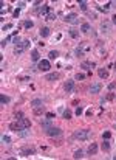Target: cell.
<instances>
[{
    "mask_svg": "<svg viewBox=\"0 0 116 160\" xmlns=\"http://www.w3.org/2000/svg\"><path fill=\"white\" fill-rule=\"evenodd\" d=\"M40 72H48L50 68H51V65H50V61H47V59H42V61H39V67H37Z\"/></svg>",
    "mask_w": 116,
    "mask_h": 160,
    "instance_id": "4",
    "label": "cell"
},
{
    "mask_svg": "<svg viewBox=\"0 0 116 160\" xmlns=\"http://www.w3.org/2000/svg\"><path fill=\"white\" fill-rule=\"evenodd\" d=\"M20 81H23V82H28V81H31V78L30 76H22V78H19Z\"/></svg>",
    "mask_w": 116,
    "mask_h": 160,
    "instance_id": "36",
    "label": "cell"
},
{
    "mask_svg": "<svg viewBox=\"0 0 116 160\" xmlns=\"http://www.w3.org/2000/svg\"><path fill=\"white\" fill-rule=\"evenodd\" d=\"M115 70H116V62H115Z\"/></svg>",
    "mask_w": 116,
    "mask_h": 160,
    "instance_id": "45",
    "label": "cell"
},
{
    "mask_svg": "<svg viewBox=\"0 0 116 160\" xmlns=\"http://www.w3.org/2000/svg\"><path fill=\"white\" fill-rule=\"evenodd\" d=\"M45 132H47L48 137H59V135H62V129H60V128H54V126H51V128H48Z\"/></svg>",
    "mask_w": 116,
    "mask_h": 160,
    "instance_id": "2",
    "label": "cell"
},
{
    "mask_svg": "<svg viewBox=\"0 0 116 160\" xmlns=\"http://www.w3.org/2000/svg\"><path fill=\"white\" fill-rule=\"evenodd\" d=\"M101 89H102V84L96 82V84H91L88 90H90V93H93V95H95V93H99V92H101Z\"/></svg>",
    "mask_w": 116,
    "mask_h": 160,
    "instance_id": "10",
    "label": "cell"
},
{
    "mask_svg": "<svg viewBox=\"0 0 116 160\" xmlns=\"http://www.w3.org/2000/svg\"><path fill=\"white\" fill-rule=\"evenodd\" d=\"M53 144H54V146H60V144H62V140H54Z\"/></svg>",
    "mask_w": 116,
    "mask_h": 160,
    "instance_id": "41",
    "label": "cell"
},
{
    "mask_svg": "<svg viewBox=\"0 0 116 160\" xmlns=\"http://www.w3.org/2000/svg\"><path fill=\"white\" fill-rule=\"evenodd\" d=\"M51 124H53V118H42L40 120V126L42 128H45V129H48V128H51Z\"/></svg>",
    "mask_w": 116,
    "mask_h": 160,
    "instance_id": "8",
    "label": "cell"
},
{
    "mask_svg": "<svg viewBox=\"0 0 116 160\" xmlns=\"http://www.w3.org/2000/svg\"><path fill=\"white\" fill-rule=\"evenodd\" d=\"M82 112H84L82 107H77V109H76V115H77V117H79V115H82Z\"/></svg>",
    "mask_w": 116,
    "mask_h": 160,
    "instance_id": "40",
    "label": "cell"
},
{
    "mask_svg": "<svg viewBox=\"0 0 116 160\" xmlns=\"http://www.w3.org/2000/svg\"><path fill=\"white\" fill-rule=\"evenodd\" d=\"M101 148H102V151H108V149H110V142H108V140H104L102 144H101Z\"/></svg>",
    "mask_w": 116,
    "mask_h": 160,
    "instance_id": "23",
    "label": "cell"
},
{
    "mask_svg": "<svg viewBox=\"0 0 116 160\" xmlns=\"http://www.w3.org/2000/svg\"><path fill=\"white\" fill-rule=\"evenodd\" d=\"M68 33H70L71 38H74V39H77V38H79V31H77V30H74V28H71Z\"/></svg>",
    "mask_w": 116,
    "mask_h": 160,
    "instance_id": "24",
    "label": "cell"
},
{
    "mask_svg": "<svg viewBox=\"0 0 116 160\" xmlns=\"http://www.w3.org/2000/svg\"><path fill=\"white\" fill-rule=\"evenodd\" d=\"M19 135H20V137H28V135H30V130H26V129H22L20 132H19Z\"/></svg>",
    "mask_w": 116,
    "mask_h": 160,
    "instance_id": "31",
    "label": "cell"
},
{
    "mask_svg": "<svg viewBox=\"0 0 116 160\" xmlns=\"http://www.w3.org/2000/svg\"><path fill=\"white\" fill-rule=\"evenodd\" d=\"M19 45H20L22 48H23V50H26L28 47H30V40H26V39H23V40H22V42L19 44Z\"/></svg>",
    "mask_w": 116,
    "mask_h": 160,
    "instance_id": "25",
    "label": "cell"
},
{
    "mask_svg": "<svg viewBox=\"0 0 116 160\" xmlns=\"http://www.w3.org/2000/svg\"><path fill=\"white\" fill-rule=\"evenodd\" d=\"M59 79V73H48L47 75V81H56Z\"/></svg>",
    "mask_w": 116,
    "mask_h": 160,
    "instance_id": "20",
    "label": "cell"
},
{
    "mask_svg": "<svg viewBox=\"0 0 116 160\" xmlns=\"http://www.w3.org/2000/svg\"><path fill=\"white\" fill-rule=\"evenodd\" d=\"M63 118H65V120H70V118H71V112H70V110H65V112H63Z\"/></svg>",
    "mask_w": 116,
    "mask_h": 160,
    "instance_id": "33",
    "label": "cell"
},
{
    "mask_svg": "<svg viewBox=\"0 0 116 160\" xmlns=\"http://www.w3.org/2000/svg\"><path fill=\"white\" fill-rule=\"evenodd\" d=\"M81 67L85 68V70H88V68H91V67H95V62H82Z\"/></svg>",
    "mask_w": 116,
    "mask_h": 160,
    "instance_id": "22",
    "label": "cell"
},
{
    "mask_svg": "<svg viewBox=\"0 0 116 160\" xmlns=\"http://www.w3.org/2000/svg\"><path fill=\"white\" fill-rule=\"evenodd\" d=\"M20 121V124H22V128H23V129H30V126H31V121L30 120H28V118H22V120H19Z\"/></svg>",
    "mask_w": 116,
    "mask_h": 160,
    "instance_id": "13",
    "label": "cell"
},
{
    "mask_svg": "<svg viewBox=\"0 0 116 160\" xmlns=\"http://www.w3.org/2000/svg\"><path fill=\"white\" fill-rule=\"evenodd\" d=\"M112 19H113V24H115V25H116V14H115V16H113V17H112Z\"/></svg>",
    "mask_w": 116,
    "mask_h": 160,
    "instance_id": "44",
    "label": "cell"
},
{
    "mask_svg": "<svg viewBox=\"0 0 116 160\" xmlns=\"http://www.w3.org/2000/svg\"><path fill=\"white\" fill-rule=\"evenodd\" d=\"M110 137H112V134H110V132H104V134H102V138H105V140H108Z\"/></svg>",
    "mask_w": 116,
    "mask_h": 160,
    "instance_id": "39",
    "label": "cell"
},
{
    "mask_svg": "<svg viewBox=\"0 0 116 160\" xmlns=\"http://www.w3.org/2000/svg\"><path fill=\"white\" fill-rule=\"evenodd\" d=\"M79 6H81L82 11H87V3H85V2H81V3H79Z\"/></svg>",
    "mask_w": 116,
    "mask_h": 160,
    "instance_id": "37",
    "label": "cell"
},
{
    "mask_svg": "<svg viewBox=\"0 0 116 160\" xmlns=\"http://www.w3.org/2000/svg\"><path fill=\"white\" fill-rule=\"evenodd\" d=\"M96 152H98V144L96 143H91L90 146H88V154L90 156H95Z\"/></svg>",
    "mask_w": 116,
    "mask_h": 160,
    "instance_id": "17",
    "label": "cell"
},
{
    "mask_svg": "<svg viewBox=\"0 0 116 160\" xmlns=\"http://www.w3.org/2000/svg\"><path fill=\"white\" fill-rule=\"evenodd\" d=\"M81 31H82V33H85V34H93V36H95V31H93V28H91V25H90V24H82Z\"/></svg>",
    "mask_w": 116,
    "mask_h": 160,
    "instance_id": "7",
    "label": "cell"
},
{
    "mask_svg": "<svg viewBox=\"0 0 116 160\" xmlns=\"http://www.w3.org/2000/svg\"><path fill=\"white\" fill-rule=\"evenodd\" d=\"M65 22H67V24H77V16L74 12H71V14H67V16H65V19H63Z\"/></svg>",
    "mask_w": 116,
    "mask_h": 160,
    "instance_id": "5",
    "label": "cell"
},
{
    "mask_svg": "<svg viewBox=\"0 0 116 160\" xmlns=\"http://www.w3.org/2000/svg\"><path fill=\"white\" fill-rule=\"evenodd\" d=\"M57 56H59V52H57V50H51V52H50L48 53V58H50V59H57Z\"/></svg>",
    "mask_w": 116,
    "mask_h": 160,
    "instance_id": "21",
    "label": "cell"
},
{
    "mask_svg": "<svg viewBox=\"0 0 116 160\" xmlns=\"http://www.w3.org/2000/svg\"><path fill=\"white\" fill-rule=\"evenodd\" d=\"M34 152H36V149H34V148H31V146H25V148H22L20 156H23V157H30V156H34Z\"/></svg>",
    "mask_w": 116,
    "mask_h": 160,
    "instance_id": "3",
    "label": "cell"
},
{
    "mask_svg": "<svg viewBox=\"0 0 116 160\" xmlns=\"http://www.w3.org/2000/svg\"><path fill=\"white\" fill-rule=\"evenodd\" d=\"M98 75H99V78L105 79V78H108V70L107 68H99L98 70Z\"/></svg>",
    "mask_w": 116,
    "mask_h": 160,
    "instance_id": "18",
    "label": "cell"
},
{
    "mask_svg": "<svg viewBox=\"0 0 116 160\" xmlns=\"http://www.w3.org/2000/svg\"><path fill=\"white\" fill-rule=\"evenodd\" d=\"M63 89H65V92H71L74 89V81L73 79H67L65 84H63Z\"/></svg>",
    "mask_w": 116,
    "mask_h": 160,
    "instance_id": "9",
    "label": "cell"
},
{
    "mask_svg": "<svg viewBox=\"0 0 116 160\" xmlns=\"http://www.w3.org/2000/svg\"><path fill=\"white\" fill-rule=\"evenodd\" d=\"M2 142H3V143H11V138H9L8 135H3V137H2Z\"/></svg>",
    "mask_w": 116,
    "mask_h": 160,
    "instance_id": "34",
    "label": "cell"
},
{
    "mask_svg": "<svg viewBox=\"0 0 116 160\" xmlns=\"http://www.w3.org/2000/svg\"><path fill=\"white\" fill-rule=\"evenodd\" d=\"M0 101H2V104H8V103H9V96L2 95V96H0Z\"/></svg>",
    "mask_w": 116,
    "mask_h": 160,
    "instance_id": "28",
    "label": "cell"
},
{
    "mask_svg": "<svg viewBox=\"0 0 116 160\" xmlns=\"http://www.w3.org/2000/svg\"><path fill=\"white\" fill-rule=\"evenodd\" d=\"M50 12V8L47 5H42V6H39L37 10H36V14H39V16H43V14H48Z\"/></svg>",
    "mask_w": 116,
    "mask_h": 160,
    "instance_id": "11",
    "label": "cell"
},
{
    "mask_svg": "<svg viewBox=\"0 0 116 160\" xmlns=\"http://www.w3.org/2000/svg\"><path fill=\"white\" fill-rule=\"evenodd\" d=\"M14 117H16V120H22V118H23V114H22L20 110H16V112H14Z\"/></svg>",
    "mask_w": 116,
    "mask_h": 160,
    "instance_id": "30",
    "label": "cell"
},
{
    "mask_svg": "<svg viewBox=\"0 0 116 160\" xmlns=\"http://www.w3.org/2000/svg\"><path fill=\"white\" fill-rule=\"evenodd\" d=\"M31 59H33L34 62H37V61L40 59V54H39L37 50H33V52H31Z\"/></svg>",
    "mask_w": 116,
    "mask_h": 160,
    "instance_id": "19",
    "label": "cell"
},
{
    "mask_svg": "<svg viewBox=\"0 0 116 160\" xmlns=\"http://www.w3.org/2000/svg\"><path fill=\"white\" fill-rule=\"evenodd\" d=\"M9 129H11V130H14V132H17V134H19V132H20V130L23 129V128H22V124H20V121L17 120V121H12L11 124H9Z\"/></svg>",
    "mask_w": 116,
    "mask_h": 160,
    "instance_id": "6",
    "label": "cell"
},
{
    "mask_svg": "<svg viewBox=\"0 0 116 160\" xmlns=\"http://www.w3.org/2000/svg\"><path fill=\"white\" fill-rule=\"evenodd\" d=\"M107 100H115V95H113V93H108V95H107Z\"/></svg>",
    "mask_w": 116,
    "mask_h": 160,
    "instance_id": "42",
    "label": "cell"
},
{
    "mask_svg": "<svg viewBox=\"0 0 116 160\" xmlns=\"http://www.w3.org/2000/svg\"><path fill=\"white\" fill-rule=\"evenodd\" d=\"M73 157H74V158H82V157H84V152H82L81 149H77V151H74Z\"/></svg>",
    "mask_w": 116,
    "mask_h": 160,
    "instance_id": "27",
    "label": "cell"
},
{
    "mask_svg": "<svg viewBox=\"0 0 116 160\" xmlns=\"http://www.w3.org/2000/svg\"><path fill=\"white\" fill-rule=\"evenodd\" d=\"M30 106L34 109V107H39V106H43V101L40 100V98H36V100H33L31 103H30Z\"/></svg>",
    "mask_w": 116,
    "mask_h": 160,
    "instance_id": "14",
    "label": "cell"
},
{
    "mask_svg": "<svg viewBox=\"0 0 116 160\" xmlns=\"http://www.w3.org/2000/svg\"><path fill=\"white\" fill-rule=\"evenodd\" d=\"M74 79H77V81H82V79H85V75H84V73H77V75L74 76Z\"/></svg>",
    "mask_w": 116,
    "mask_h": 160,
    "instance_id": "32",
    "label": "cell"
},
{
    "mask_svg": "<svg viewBox=\"0 0 116 160\" xmlns=\"http://www.w3.org/2000/svg\"><path fill=\"white\" fill-rule=\"evenodd\" d=\"M54 19H56V12L50 11V12L47 14V20H54Z\"/></svg>",
    "mask_w": 116,
    "mask_h": 160,
    "instance_id": "29",
    "label": "cell"
},
{
    "mask_svg": "<svg viewBox=\"0 0 116 160\" xmlns=\"http://www.w3.org/2000/svg\"><path fill=\"white\" fill-rule=\"evenodd\" d=\"M45 106H39V107H34L33 109V112H34V115H42V114H45Z\"/></svg>",
    "mask_w": 116,
    "mask_h": 160,
    "instance_id": "15",
    "label": "cell"
},
{
    "mask_svg": "<svg viewBox=\"0 0 116 160\" xmlns=\"http://www.w3.org/2000/svg\"><path fill=\"white\" fill-rule=\"evenodd\" d=\"M73 137H74L76 140H88L90 137H91V130H88V129H79V130H74Z\"/></svg>",
    "mask_w": 116,
    "mask_h": 160,
    "instance_id": "1",
    "label": "cell"
},
{
    "mask_svg": "<svg viewBox=\"0 0 116 160\" xmlns=\"http://www.w3.org/2000/svg\"><path fill=\"white\" fill-rule=\"evenodd\" d=\"M14 53H16V56H20L22 53H23V48H22L20 45H16V48H14Z\"/></svg>",
    "mask_w": 116,
    "mask_h": 160,
    "instance_id": "26",
    "label": "cell"
},
{
    "mask_svg": "<svg viewBox=\"0 0 116 160\" xmlns=\"http://www.w3.org/2000/svg\"><path fill=\"white\" fill-rule=\"evenodd\" d=\"M108 90H116V82H110V84H108Z\"/></svg>",
    "mask_w": 116,
    "mask_h": 160,
    "instance_id": "35",
    "label": "cell"
},
{
    "mask_svg": "<svg viewBox=\"0 0 116 160\" xmlns=\"http://www.w3.org/2000/svg\"><path fill=\"white\" fill-rule=\"evenodd\" d=\"M101 30H102V33H110L112 31V25H110V22H102L101 24Z\"/></svg>",
    "mask_w": 116,
    "mask_h": 160,
    "instance_id": "12",
    "label": "cell"
},
{
    "mask_svg": "<svg viewBox=\"0 0 116 160\" xmlns=\"http://www.w3.org/2000/svg\"><path fill=\"white\" fill-rule=\"evenodd\" d=\"M33 25H34V24H33L31 20H26V22H25V26H26V28H33Z\"/></svg>",
    "mask_w": 116,
    "mask_h": 160,
    "instance_id": "38",
    "label": "cell"
},
{
    "mask_svg": "<svg viewBox=\"0 0 116 160\" xmlns=\"http://www.w3.org/2000/svg\"><path fill=\"white\" fill-rule=\"evenodd\" d=\"M19 12H20V10H19V8H17V10H16V11H14V17H17V16H19Z\"/></svg>",
    "mask_w": 116,
    "mask_h": 160,
    "instance_id": "43",
    "label": "cell"
},
{
    "mask_svg": "<svg viewBox=\"0 0 116 160\" xmlns=\"http://www.w3.org/2000/svg\"><path fill=\"white\" fill-rule=\"evenodd\" d=\"M50 33H51V30H50L48 26H43V28H40V31H39V34L42 36V38H47V36H50Z\"/></svg>",
    "mask_w": 116,
    "mask_h": 160,
    "instance_id": "16",
    "label": "cell"
},
{
    "mask_svg": "<svg viewBox=\"0 0 116 160\" xmlns=\"http://www.w3.org/2000/svg\"><path fill=\"white\" fill-rule=\"evenodd\" d=\"M115 129H116V123H115Z\"/></svg>",
    "mask_w": 116,
    "mask_h": 160,
    "instance_id": "46",
    "label": "cell"
}]
</instances>
